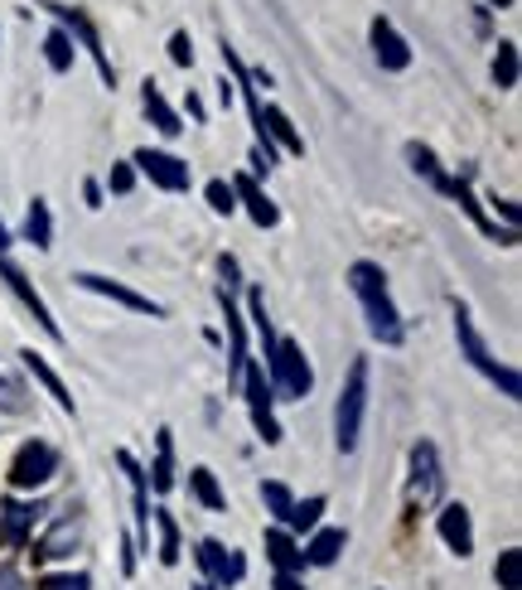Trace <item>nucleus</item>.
<instances>
[{"label": "nucleus", "mask_w": 522, "mask_h": 590, "mask_svg": "<svg viewBox=\"0 0 522 590\" xmlns=\"http://www.w3.org/2000/svg\"><path fill=\"white\" fill-rule=\"evenodd\" d=\"M247 310H252V320H257V334H262V349H266V383H271V393L281 397V402H300V397H309V387H315V369H309L305 349H300L295 339H281V334L271 329L262 291H252V296H247Z\"/></svg>", "instance_id": "obj_1"}, {"label": "nucleus", "mask_w": 522, "mask_h": 590, "mask_svg": "<svg viewBox=\"0 0 522 590\" xmlns=\"http://www.w3.org/2000/svg\"><path fill=\"white\" fill-rule=\"evenodd\" d=\"M349 291L359 296L373 339L387 344V349H397V344L406 339V329H402V315H397V305H392V291H387L383 266L377 262H353L349 266Z\"/></svg>", "instance_id": "obj_2"}, {"label": "nucleus", "mask_w": 522, "mask_h": 590, "mask_svg": "<svg viewBox=\"0 0 522 590\" xmlns=\"http://www.w3.org/2000/svg\"><path fill=\"white\" fill-rule=\"evenodd\" d=\"M363 411H368V359H353L349 377H343V387H339V402H335V445H339V455L359 450Z\"/></svg>", "instance_id": "obj_3"}, {"label": "nucleus", "mask_w": 522, "mask_h": 590, "mask_svg": "<svg viewBox=\"0 0 522 590\" xmlns=\"http://www.w3.org/2000/svg\"><path fill=\"white\" fill-rule=\"evenodd\" d=\"M454 339H460V353L470 359V369L474 373H484L488 383L498 387L503 397H522V383H518V369H508V363H498L494 353H488V344L479 339V329H474V315L464 305H454Z\"/></svg>", "instance_id": "obj_4"}, {"label": "nucleus", "mask_w": 522, "mask_h": 590, "mask_svg": "<svg viewBox=\"0 0 522 590\" xmlns=\"http://www.w3.org/2000/svg\"><path fill=\"white\" fill-rule=\"evenodd\" d=\"M39 10H49V15L59 20V29H69V39H77V44H83L87 53H93L97 73H102V83H107V87H117V69H112V59H107V49H102V35H97L93 15H87L83 5H59V0H44Z\"/></svg>", "instance_id": "obj_5"}, {"label": "nucleus", "mask_w": 522, "mask_h": 590, "mask_svg": "<svg viewBox=\"0 0 522 590\" xmlns=\"http://www.w3.org/2000/svg\"><path fill=\"white\" fill-rule=\"evenodd\" d=\"M59 474V450L49 441H25L10 460V489H44Z\"/></svg>", "instance_id": "obj_6"}, {"label": "nucleus", "mask_w": 522, "mask_h": 590, "mask_svg": "<svg viewBox=\"0 0 522 590\" xmlns=\"http://www.w3.org/2000/svg\"><path fill=\"white\" fill-rule=\"evenodd\" d=\"M131 165H136V170L146 174L155 189H170V194H184V189L194 184V174H189V160H180V155H170V150L141 146L136 155H131Z\"/></svg>", "instance_id": "obj_7"}, {"label": "nucleus", "mask_w": 522, "mask_h": 590, "mask_svg": "<svg viewBox=\"0 0 522 590\" xmlns=\"http://www.w3.org/2000/svg\"><path fill=\"white\" fill-rule=\"evenodd\" d=\"M242 387H247V411H252V426H257V436L266 445L281 441V426H276L271 417V383H266V369L262 363H242Z\"/></svg>", "instance_id": "obj_8"}, {"label": "nucleus", "mask_w": 522, "mask_h": 590, "mask_svg": "<svg viewBox=\"0 0 522 590\" xmlns=\"http://www.w3.org/2000/svg\"><path fill=\"white\" fill-rule=\"evenodd\" d=\"M440 489H446V474H440V455L430 441L411 445V504H440Z\"/></svg>", "instance_id": "obj_9"}, {"label": "nucleus", "mask_w": 522, "mask_h": 590, "mask_svg": "<svg viewBox=\"0 0 522 590\" xmlns=\"http://www.w3.org/2000/svg\"><path fill=\"white\" fill-rule=\"evenodd\" d=\"M194 562L204 566V576H208V581H214L218 590H232V586L242 581V576H247V556H242L238 547H223L218 538H204V542H198Z\"/></svg>", "instance_id": "obj_10"}, {"label": "nucleus", "mask_w": 522, "mask_h": 590, "mask_svg": "<svg viewBox=\"0 0 522 590\" xmlns=\"http://www.w3.org/2000/svg\"><path fill=\"white\" fill-rule=\"evenodd\" d=\"M73 281H77V286H83V291H93V296H107V300H117V305L136 310V315L165 320V305H160V300H150V296L131 291V286H126V281H112V276H102V272H73Z\"/></svg>", "instance_id": "obj_11"}, {"label": "nucleus", "mask_w": 522, "mask_h": 590, "mask_svg": "<svg viewBox=\"0 0 522 590\" xmlns=\"http://www.w3.org/2000/svg\"><path fill=\"white\" fill-rule=\"evenodd\" d=\"M0 281H5V286H10V291H15V296H20V305H25V310H29V315H35V325H39L44 334H49V339H53V344H63V329H59V320H53V315H49V305H44V296L35 291V281H29V276H25V272H20V266H15V262H10V257H0Z\"/></svg>", "instance_id": "obj_12"}, {"label": "nucleus", "mask_w": 522, "mask_h": 590, "mask_svg": "<svg viewBox=\"0 0 522 590\" xmlns=\"http://www.w3.org/2000/svg\"><path fill=\"white\" fill-rule=\"evenodd\" d=\"M373 59L383 63L387 73H406L411 69V44L397 35V25L387 15L373 20Z\"/></svg>", "instance_id": "obj_13"}, {"label": "nucleus", "mask_w": 522, "mask_h": 590, "mask_svg": "<svg viewBox=\"0 0 522 590\" xmlns=\"http://www.w3.org/2000/svg\"><path fill=\"white\" fill-rule=\"evenodd\" d=\"M436 532H440V542H446L454 556L474 552V518H470V508H464V504H440Z\"/></svg>", "instance_id": "obj_14"}, {"label": "nucleus", "mask_w": 522, "mask_h": 590, "mask_svg": "<svg viewBox=\"0 0 522 590\" xmlns=\"http://www.w3.org/2000/svg\"><path fill=\"white\" fill-rule=\"evenodd\" d=\"M77 542H83V518H59L35 542V556H39V562H59V556H73Z\"/></svg>", "instance_id": "obj_15"}, {"label": "nucleus", "mask_w": 522, "mask_h": 590, "mask_svg": "<svg viewBox=\"0 0 522 590\" xmlns=\"http://www.w3.org/2000/svg\"><path fill=\"white\" fill-rule=\"evenodd\" d=\"M20 359H25V369L35 373V383L44 387V393H49L53 402H59L63 411H69V417H77V402H73V393H69V387H63V377L49 369V359H44V353H35V349H20Z\"/></svg>", "instance_id": "obj_16"}, {"label": "nucleus", "mask_w": 522, "mask_h": 590, "mask_svg": "<svg viewBox=\"0 0 522 590\" xmlns=\"http://www.w3.org/2000/svg\"><path fill=\"white\" fill-rule=\"evenodd\" d=\"M232 194L247 204V214H252V222H257V228H276V222H281V208H276L271 198L262 194V184L252 180V174H238V180H232Z\"/></svg>", "instance_id": "obj_17"}, {"label": "nucleus", "mask_w": 522, "mask_h": 590, "mask_svg": "<svg viewBox=\"0 0 522 590\" xmlns=\"http://www.w3.org/2000/svg\"><path fill=\"white\" fill-rule=\"evenodd\" d=\"M141 103H146V117H150V127L160 131V136H180L184 131V121H180V111H174L170 103H165V93H160V83H141Z\"/></svg>", "instance_id": "obj_18"}, {"label": "nucleus", "mask_w": 522, "mask_h": 590, "mask_svg": "<svg viewBox=\"0 0 522 590\" xmlns=\"http://www.w3.org/2000/svg\"><path fill=\"white\" fill-rule=\"evenodd\" d=\"M470 180H474V170H464V174H460V180H450V194H454V198H460V208H464V214H470V218H474V228H479V232H488V238H503V242H508V248H513V242H518V232H498V222H494V218H488V214H484V208H479V204H474V189H470Z\"/></svg>", "instance_id": "obj_19"}, {"label": "nucleus", "mask_w": 522, "mask_h": 590, "mask_svg": "<svg viewBox=\"0 0 522 590\" xmlns=\"http://www.w3.org/2000/svg\"><path fill=\"white\" fill-rule=\"evenodd\" d=\"M39 518H44V504H20V498H5V504H0V532H5L15 547L29 538V528H35Z\"/></svg>", "instance_id": "obj_20"}, {"label": "nucleus", "mask_w": 522, "mask_h": 590, "mask_svg": "<svg viewBox=\"0 0 522 590\" xmlns=\"http://www.w3.org/2000/svg\"><path fill=\"white\" fill-rule=\"evenodd\" d=\"M266 556L276 562V571H305V552H300V542H295V532H286V528H266Z\"/></svg>", "instance_id": "obj_21"}, {"label": "nucleus", "mask_w": 522, "mask_h": 590, "mask_svg": "<svg viewBox=\"0 0 522 590\" xmlns=\"http://www.w3.org/2000/svg\"><path fill=\"white\" fill-rule=\"evenodd\" d=\"M343 547H349V532L343 528H315V538L305 547V566H335Z\"/></svg>", "instance_id": "obj_22"}, {"label": "nucleus", "mask_w": 522, "mask_h": 590, "mask_svg": "<svg viewBox=\"0 0 522 590\" xmlns=\"http://www.w3.org/2000/svg\"><path fill=\"white\" fill-rule=\"evenodd\" d=\"M150 522L155 532H160V547H155V556H160V566H180V522H174L170 508H150Z\"/></svg>", "instance_id": "obj_23"}, {"label": "nucleus", "mask_w": 522, "mask_h": 590, "mask_svg": "<svg viewBox=\"0 0 522 590\" xmlns=\"http://www.w3.org/2000/svg\"><path fill=\"white\" fill-rule=\"evenodd\" d=\"M146 480L155 484V494H170V489H174V436H170V431L155 436V465H150Z\"/></svg>", "instance_id": "obj_24"}, {"label": "nucleus", "mask_w": 522, "mask_h": 590, "mask_svg": "<svg viewBox=\"0 0 522 590\" xmlns=\"http://www.w3.org/2000/svg\"><path fill=\"white\" fill-rule=\"evenodd\" d=\"M406 160H411V170L421 174V180H426L430 189H440V194H450V174L440 170V160H436V150L430 146H421V141H411L406 146Z\"/></svg>", "instance_id": "obj_25"}, {"label": "nucleus", "mask_w": 522, "mask_h": 590, "mask_svg": "<svg viewBox=\"0 0 522 590\" xmlns=\"http://www.w3.org/2000/svg\"><path fill=\"white\" fill-rule=\"evenodd\" d=\"M189 489H194V498L208 508V514H228V494H223V484H218V474L208 470V465H198V470L189 474Z\"/></svg>", "instance_id": "obj_26"}, {"label": "nucleus", "mask_w": 522, "mask_h": 590, "mask_svg": "<svg viewBox=\"0 0 522 590\" xmlns=\"http://www.w3.org/2000/svg\"><path fill=\"white\" fill-rule=\"evenodd\" d=\"M25 242H35L39 252H49V248H53V214H49V198H29Z\"/></svg>", "instance_id": "obj_27"}, {"label": "nucleus", "mask_w": 522, "mask_h": 590, "mask_svg": "<svg viewBox=\"0 0 522 590\" xmlns=\"http://www.w3.org/2000/svg\"><path fill=\"white\" fill-rule=\"evenodd\" d=\"M218 300H223V320H228V339H232V383H238L242 363H247V334H242V315H238V305H232V296L218 291Z\"/></svg>", "instance_id": "obj_28"}, {"label": "nucleus", "mask_w": 522, "mask_h": 590, "mask_svg": "<svg viewBox=\"0 0 522 590\" xmlns=\"http://www.w3.org/2000/svg\"><path fill=\"white\" fill-rule=\"evenodd\" d=\"M325 494H309V498H295L291 504V518H286V532H315L319 518H325Z\"/></svg>", "instance_id": "obj_29"}, {"label": "nucleus", "mask_w": 522, "mask_h": 590, "mask_svg": "<svg viewBox=\"0 0 522 590\" xmlns=\"http://www.w3.org/2000/svg\"><path fill=\"white\" fill-rule=\"evenodd\" d=\"M494 83H498V87H518V44H513V39H498Z\"/></svg>", "instance_id": "obj_30"}, {"label": "nucleus", "mask_w": 522, "mask_h": 590, "mask_svg": "<svg viewBox=\"0 0 522 590\" xmlns=\"http://www.w3.org/2000/svg\"><path fill=\"white\" fill-rule=\"evenodd\" d=\"M44 59H49L53 73H69L73 69V39H69V29H53V35L44 39Z\"/></svg>", "instance_id": "obj_31"}, {"label": "nucleus", "mask_w": 522, "mask_h": 590, "mask_svg": "<svg viewBox=\"0 0 522 590\" xmlns=\"http://www.w3.org/2000/svg\"><path fill=\"white\" fill-rule=\"evenodd\" d=\"M494 581H498V590H522V547H508V552H498Z\"/></svg>", "instance_id": "obj_32"}, {"label": "nucleus", "mask_w": 522, "mask_h": 590, "mask_svg": "<svg viewBox=\"0 0 522 590\" xmlns=\"http://www.w3.org/2000/svg\"><path fill=\"white\" fill-rule=\"evenodd\" d=\"M262 504L271 508V518H276V522H281V528H286V518H291V504H295V494H291V489H286L281 480H266V484H262Z\"/></svg>", "instance_id": "obj_33"}, {"label": "nucleus", "mask_w": 522, "mask_h": 590, "mask_svg": "<svg viewBox=\"0 0 522 590\" xmlns=\"http://www.w3.org/2000/svg\"><path fill=\"white\" fill-rule=\"evenodd\" d=\"M39 590H93V576L87 571H53V576H39Z\"/></svg>", "instance_id": "obj_34"}, {"label": "nucleus", "mask_w": 522, "mask_h": 590, "mask_svg": "<svg viewBox=\"0 0 522 590\" xmlns=\"http://www.w3.org/2000/svg\"><path fill=\"white\" fill-rule=\"evenodd\" d=\"M204 198H208V208H214V214H232V208H238V194H232V184L228 180H208V189H204Z\"/></svg>", "instance_id": "obj_35"}, {"label": "nucleus", "mask_w": 522, "mask_h": 590, "mask_svg": "<svg viewBox=\"0 0 522 590\" xmlns=\"http://www.w3.org/2000/svg\"><path fill=\"white\" fill-rule=\"evenodd\" d=\"M107 189H112V194H131V189H136V165H131V160H117L112 174H107Z\"/></svg>", "instance_id": "obj_36"}, {"label": "nucleus", "mask_w": 522, "mask_h": 590, "mask_svg": "<svg viewBox=\"0 0 522 590\" xmlns=\"http://www.w3.org/2000/svg\"><path fill=\"white\" fill-rule=\"evenodd\" d=\"M170 59L180 63V69H189V63H194V44H189L184 29H174V35H170Z\"/></svg>", "instance_id": "obj_37"}, {"label": "nucleus", "mask_w": 522, "mask_h": 590, "mask_svg": "<svg viewBox=\"0 0 522 590\" xmlns=\"http://www.w3.org/2000/svg\"><path fill=\"white\" fill-rule=\"evenodd\" d=\"M0 590H29V581L15 571V566H0Z\"/></svg>", "instance_id": "obj_38"}, {"label": "nucleus", "mask_w": 522, "mask_h": 590, "mask_svg": "<svg viewBox=\"0 0 522 590\" xmlns=\"http://www.w3.org/2000/svg\"><path fill=\"white\" fill-rule=\"evenodd\" d=\"M121 576H136V538L121 542Z\"/></svg>", "instance_id": "obj_39"}, {"label": "nucleus", "mask_w": 522, "mask_h": 590, "mask_svg": "<svg viewBox=\"0 0 522 590\" xmlns=\"http://www.w3.org/2000/svg\"><path fill=\"white\" fill-rule=\"evenodd\" d=\"M276 590H305V581L295 571H276Z\"/></svg>", "instance_id": "obj_40"}, {"label": "nucleus", "mask_w": 522, "mask_h": 590, "mask_svg": "<svg viewBox=\"0 0 522 590\" xmlns=\"http://www.w3.org/2000/svg\"><path fill=\"white\" fill-rule=\"evenodd\" d=\"M83 198H87V208H102V184L87 180V184H83Z\"/></svg>", "instance_id": "obj_41"}, {"label": "nucleus", "mask_w": 522, "mask_h": 590, "mask_svg": "<svg viewBox=\"0 0 522 590\" xmlns=\"http://www.w3.org/2000/svg\"><path fill=\"white\" fill-rule=\"evenodd\" d=\"M10 248V228H5V222H0V252H5Z\"/></svg>", "instance_id": "obj_42"}, {"label": "nucleus", "mask_w": 522, "mask_h": 590, "mask_svg": "<svg viewBox=\"0 0 522 590\" xmlns=\"http://www.w3.org/2000/svg\"><path fill=\"white\" fill-rule=\"evenodd\" d=\"M0 393H10V397H15V387H10V377H5V373H0Z\"/></svg>", "instance_id": "obj_43"}, {"label": "nucleus", "mask_w": 522, "mask_h": 590, "mask_svg": "<svg viewBox=\"0 0 522 590\" xmlns=\"http://www.w3.org/2000/svg\"><path fill=\"white\" fill-rule=\"evenodd\" d=\"M488 5H498V10H508V5H513V0H488Z\"/></svg>", "instance_id": "obj_44"}, {"label": "nucleus", "mask_w": 522, "mask_h": 590, "mask_svg": "<svg viewBox=\"0 0 522 590\" xmlns=\"http://www.w3.org/2000/svg\"><path fill=\"white\" fill-rule=\"evenodd\" d=\"M194 590H218V586H214V581H198V586H194Z\"/></svg>", "instance_id": "obj_45"}]
</instances>
